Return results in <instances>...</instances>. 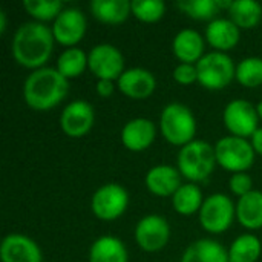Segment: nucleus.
Here are the masks:
<instances>
[{
	"label": "nucleus",
	"instance_id": "c85d7f7f",
	"mask_svg": "<svg viewBox=\"0 0 262 262\" xmlns=\"http://www.w3.org/2000/svg\"><path fill=\"white\" fill-rule=\"evenodd\" d=\"M130 9L138 20L146 23H154L164 15L166 5L161 0H135L130 2Z\"/></svg>",
	"mask_w": 262,
	"mask_h": 262
},
{
	"label": "nucleus",
	"instance_id": "c9c22d12",
	"mask_svg": "<svg viewBox=\"0 0 262 262\" xmlns=\"http://www.w3.org/2000/svg\"><path fill=\"white\" fill-rule=\"evenodd\" d=\"M5 26H6V17H5V12L0 11V32L2 34L5 32Z\"/></svg>",
	"mask_w": 262,
	"mask_h": 262
},
{
	"label": "nucleus",
	"instance_id": "473e14b6",
	"mask_svg": "<svg viewBox=\"0 0 262 262\" xmlns=\"http://www.w3.org/2000/svg\"><path fill=\"white\" fill-rule=\"evenodd\" d=\"M173 78L180 84H192L198 80L196 66L189 63H180L173 71Z\"/></svg>",
	"mask_w": 262,
	"mask_h": 262
},
{
	"label": "nucleus",
	"instance_id": "f3484780",
	"mask_svg": "<svg viewBox=\"0 0 262 262\" xmlns=\"http://www.w3.org/2000/svg\"><path fill=\"white\" fill-rule=\"evenodd\" d=\"M147 189L158 196H173L175 192L183 186L181 173L172 166H155L146 175Z\"/></svg>",
	"mask_w": 262,
	"mask_h": 262
},
{
	"label": "nucleus",
	"instance_id": "e433bc0d",
	"mask_svg": "<svg viewBox=\"0 0 262 262\" xmlns=\"http://www.w3.org/2000/svg\"><path fill=\"white\" fill-rule=\"evenodd\" d=\"M256 112H258V117L262 118V101L258 103V106H256Z\"/></svg>",
	"mask_w": 262,
	"mask_h": 262
},
{
	"label": "nucleus",
	"instance_id": "bb28decb",
	"mask_svg": "<svg viewBox=\"0 0 262 262\" xmlns=\"http://www.w3.org/2000/svg\"><path fill=\"white\" fill-rule=\"evenodd\" d=\"M88 66V55L80 48H69L57 60V71L68 80L83 74Z\"/></svg>",
	"mask_w": 262,
	"mask_h": 262
},
{
	"label": "nucleus",
	"instance_id": "423d86ee",
	"mask_svg": "<svg viewBox=\"0 0 262 262\" xmlns=\"http://www.w3.org/2000/svg\"><path fill=\"white\" fill-rule=\"evenodd\" d=\"M255 149L252 143L239 137H224L215 144L216 163L230 172H246L255 161Z\"/></svg>",
	"mask_w": 262,
	"mask_h": 262
},
{
	"label": "nucleus",
	"instance_id": "4468645a",
	"mask_svg": "<svg viewBox=\"0 0 262 262\" xmlns=\"http://www.w3.org/2000/svg\"><path fill=\"white\" fill-rule=\"evenodd\" d=\"M2 262H41V252L31 238L11 233L3 238L0 246Z\"/></svg>",
	"mask_w": 262,
	"mask_h": 262
},
{
	"label": "nucleus",
	"instance_id": "2eb2a0df",
	"mask_svg": "<svg viewBox=\"0 0 262 262\" xmlns=\"http://www.w3.org/2000/svg\"><path fill=\"white\" fill-rule=\"evenodd\" d=\"M157 81L150 71L143 68H132L123 72L118 78V89L134 100H144L155 91Z\"/></svg>",
	"mask_w": 262,
	"mask_h": 262
},
{
	"label": "nucleus",
	"instance_id": "20e7f679",
	"mask_svg": "<svg viewBox=\"0 0 262 262\" xmlns=\"http://www.w3.org/2000/svg\"><path fill=\"white\" fill-rule=\"evenodd\" d=\"M163 137L175 146H186L193 141L196 134V120L192 111L180 103L167 104L160 118Z\"/></svg>",
	"mask_w": 262,
	"mask_h": 262
},
{
	"label": "nucleus",
	"instance_id": "aec40b11",
	"mask_svg": "<svg viewBox=\"0 0 262 262\" xmlns=\"http://www.w3.org/2000/svg\"><path fill=\"white\" fill-rule=\"evenodd\" d=\"M181 262H229V252L213 239H198L186 249Z\"/></svg>",
	"mask_w": 262,
	"mask_h": 262
},
{
	"label": "nucleus",
	"instance_id": "1a4fd4ad",
	"mask_svg": "<svg viewBox=\"0 0 262 262\" xmlns=\"http://www.w3.org/2000/svg\"><path fill=\"white\" fill-rule=\"evenodd\" d=\"M129 203L127 192L123 186L109 183L101 186L92 196V212L98 220L114 221L120 218Z\"/></svg>",
	"mask_w": 262,
	"mask_h": 262
},
{
	"label": "nucleus",
	"instance_id": "412c9836",
	"mask_svg": "<svg viewBox=\"0 0 262 262\" xmlns=\"http://www.w3.org/2000/svg\"><path fill=\"white\" fill-rule=\"evenodd\" d=\"M236 218L246 229L256 230L262 227V192L252 190L239 198L236 204Z\"/></svg>",
	"mask_w": 262,
	"mask_h": 262
},
{
	"label": "nucleus",
	"instance_id": "4be33fe9",
	"mask_svg": "<svg viewBox=\"0 0 262 262\" xmlns=\"http://www.w3.org/2000/svg\"><path fill=\"white\" fill-rule=\"evenodd\" d=\"M89 262H127V250L118 238L101 236L91 247Z\"/></svg>",
	"mask_w": 262,
	"mask_h": 262
},
{
	"label": "nucleus",
	"instance_id": "6ab92c4d",
	"mask_svg": "<svg viewBox=\"0 0 262 262\" xmlns=\"http://www.w3.org/2000/svg\"><path fill=\"white\" fill-rule=\"evenodd\" d=\"M206 38L220 52L229 51L239 41V28L229 18H215L206 28Z\"/></svg>",
	"mask_w": 262,
	"mask_h": 262
},
{
	"label": "nucleus",
	"instance_id": "6e6552de",
	"mask_svg": "<svg viewBox=\"0 0 262 262\" xmlns=\"http://www.w3.org/2000/svg\"><path fill=\"white\" fill-rule=\"evenodd\" d=\"M88 66L98 80H118L124 72V57L109 43L97 45L88 55Z\"/></svg>",
	"mask_w": 262,
	"mask_h": 262
},
{
	"label": "nucleus",
	"instance_id": "39448f33",
	"mask_svg": "<svg viewBox=\"0 0 262 262\" xmlns=\"http://www.w3.org/2000/svg\"><path fill=\"white\" fill-rule=\"evenodd\" d=\"M196 72H198V81L206 88L212 91H220L229 86L236 77V68L233 64V60L220 51L209 52L203 55V58L196 63Z\"/></svg>",
	"mask_w": 262,
	"mask_h": 262
},
{
	"label": "nucleus",
	"instance_id": "f8f14e48",
	"mask_svg": "<svg viewBox=\"0 0 262 262\" xmlns=\"http://www.w3.org/2000/svg\"><path fill=\"white\" fill-rule=\"evenodd\" d=\"M86 32V17L77 8L63 9L54 20L52 34L54 38L64 46H74Z\"/></svg>",
	"mask_w": 262,
	"mask_h": 262
},
{
	"label": "nucleus",
	"instance_id": "cd10ccee",
	"mask_svg": "<svg viewBox=\"0 0 262 262\" xmlns=\"http://www.w3.org/2000/svg\"><path fill=\"white\" fill-rule=\"evenodd\" d=\"M236 80L246 88H258L262 84V58L249 57L238 63Z\"/></svg>",
	"mask_w": 262,
	"mask_h": 262
},
{
	"label": "nucleus",
	"instance_id": "dca6fc26",
	"mask_svg": "<svg viewBox=\"0 0 262 262\" xmlns=\"http://www.w3.org/2000/svg\"><path fill=\"white\" fill-rule=\"evenodd\" d=\"M155 124L147 118H135L126 123L121 130L123 144L132 152L146 150L155 140Z\"/></svg>",
	"mask_w": 262,
	"mask_h": 262
},
{
	"label": "nucleus",
	"instance_id": "b1692460",
	"mask_svg": "<svg viewBox=\"0 0 262 262\" xmlns=\"http://www.w3.org/2000/svg\"><path fill=\"white\" fill-rule=\"evenodd\" d=\"M230 20L244 29H252L258 26L262 17V6L253 0H236L232 3L230 9Z\"/></svg>",
	"mask_w": 262,
	"mask_h": 262
},
{
	"label": "nucleus",
	"instance_id": "72a5a7b5",
	"mask_svg": "<svg viewBox=\"0 0 262 262\" xmlns=\"http://www.w3.org/2000/svg\"><path fill=\"white\" fill-rule=\"evenodd\" d=\"M97 92L101 97H109L114 92V84L109 80H98L97 83Z\"/></svg>",
	"mask_w": 262,
	"mask_h": 262
},
{
	"label": "nucleus",
	"instance_id": "2f4dec72",
	"mask_svg": "<svg viewBox=\"0 0 262 262\" xmlns=\"http://www.w3.org/2000/svg\"><path fill=\"white\" fill-rule=\"evenodd\" d=\"M229 184H230V190L235 195H238L239 198L244 196V195H247V193H250L252 192V186H253L252 178L247 173H244V172L233 173V177L230 178V183Z\"/></svg>",
	"mask_w": 262,
	"mask_h": 262
},
{
	"label": "nucleus",
	"instance_id": "7c9ffc66",
	"mask_svg": "<svg viewBox=\"0 0 262 262\" xmlns=\"http://www.w3.org/2000/svg\"><path fill=\"white\" fill-rule=\"evenodd\" d=\"M25 9L37 20H51L57 18L63 11V3L60 0H25Z\"/></svg>",
	"mask_w": 262,
	"mask_h": 262
},
{
	"label": "nucleus",
	"instance_id": "5701e85b",
	"mask_svg": "<svg viewBox=\"0 0 262 262\" xmlns=\"http://www.w3.org/2000/svg\"><path fill=\"white\" fill-rule=\"evenodd\" d=\"M91 11L95 18L107 25H118L132 12L130 2L127 0H94Z\"/></svg>",
	"mask_w": 262,
	"mask_h": 262
},
{
	"label": "nucleus",
	"instance_id": "f704fd0d",
	"mask_svg": "<svg viewBox=\"0 0 262 262\" xmlns=\"http://www.w3.org/2000/svg\"><path fill=\"white\" fill-rule=\"evenodd\" d=\"M252 146L256 154L262 155V127H259L253 135H252Z\"/></svg>",
	"mask_w": 262,
	"mask_h": 262
},
{
	"label": "nucleus",
	"instance_id": "a878e982",
	"mask_svg": "<svg viewBox=\"0 0 262 262\" xmlns=\"http://www.w3.org/2000/svg\"><path fill=\"white\" fill-rule=\"evenodd\" d=\"M261 241L255 235L238 236L229 250V262H256L261 256Z\"/></svg>",
	"mask_w": 262,
	"mask_h": 262
},
{
	"label": "nucleus",
	"instance_id": "7ed1b4c3",
	"mask_svg": "<svg viewBox=\"0 0 262 262\" xmlns=\"http://www.w3.org/2000/svg\"><path fill=\"white\" fill-rule=\"evenodd\" d=\"M216 164L215 147L203 140H193L183 146L178 154L180 173L193 181H204L210 177Z\"/></svg>",
	"mask_w": 262,
	"mask_h": 262
},
{
	"label": "nucleus",
	"instance_id": "9d476101",
	"mask_svg": "<svg viewBox=\"0 0 262 262\" xmlns=\"http://www.w3.org/2000/svg\"><path fill=\"white\" fill-rule=\"evenodd\" d=\"M223 120L233 137L247 138L259 129L256 107L246 100L230 101L224 109Z\"/></svg>",
	"mask_w": 262,
	"mask_h": 262
},
{
	"label": "nucleus",
	"instance_id": "ddd939ff",
	"mask_svg": "<svg viewBox=\"0 0 262 262\" xmlns=\"http://www.w3.org/2000/svg\"><path fill=\"white\" fill-rule=\"evenodd\" d=\"M94 109L89 103L86 101H72L69 103L60 117V126L61 130L72 138H80L86 135L92 124H94Z\"/></svg>",
	"mask_w": 262,
	"mask_h": 262
},
{
	"label": "nucleus",
	"instance_id": "c756f323",
	"mask_svg": "<svg viewBox=\"0 0 262 262\" xmlns=\"http://www.w3.org/2000/svg\"><path fill=\"white\" fill-rule=\"evenodd\" d=\"M177 5L184 14L196 20L213 18L220 9L216 0H184V2H178Z\"/></svg>",
	"mask_w": 262,
	"mask_h": 262
},
{
	"label": "nucleus",
	"instance_id": "f03ea898",
	"mask_svg": "<svg viewBox=\"0 0 262 262\" xmlns=\"http://www.w3.org/2000/svg\"><path fill=\"white\" fill-rule=\"evenodd\" d=\"M68 80L54 68H40L28 75L23 86V97L29 107L48 111L57 106L68 94Z\"/></svg>",
	"mask_w": 262,
	"mask_h": 262
},
{
	"label": "nucleus",
	"instance_id": "f257e3e1",
	"mask_svg": "<svg viewBox=\"0 0 262 262\" xmlns=\"http://www.w3.org/2000/svg\"><path fill=\"white\" fill-rule=\"evenodd\" d=\"M54 34L46 25L38 21L23 23L12 38V55L15 61L29 69H40L51 57Z\"/></svg>",
	"mask_w": 262,
	"mask_h": 262
},
{
	"label": "nucleus",
	"instance_id": "0eeeda50",
	"mask_svg": "<svg viewBox=\"0 0 262 262\" xmlns=\"http://www.w3.org/2000/svg\"><path fill=\"white\" fill-rule=\"evenodd\" d=\"M235 215L236 207L232 200L224 193H213L203 203L200 210V223L209 233H223L232 226Z\"/></svg>",
	"mask_w": 262,
	"mask_h": 262
},
{
	"label": "nucleus",
	"instance_id": "a211bd4d",
	"mask_svg": "<svg viewBox=\"0 0 262 262\" xmlns=\"http://www.w3.org/2000/svg\"><path fill=\"white\" fill-rule=\"evenodd\" d=\"M172 49L175 57L181 63L193 64L203 58L204 51V40L195 29H183L180 31L172 43Z\"/></svg>",
	"mask_w": 262,
	"mask_h": 262
},
{
	"label": "nucleus",
	"instance_id": "9b49d317",
	"mask_svg": "<svg viewBox=\"0 0 262 262\" xmlns=\"http://www.w3.org/2000/svg\"><path fill=\"white\" fill-rule=\"evenodd\" d=\"M170 238L169 223L160 215H147L135 227V241L144 252L161 250Z\"/></svg>",
	"mask_w": 262,
	"mask_h": 262
},
{
	"label": "nucleus",
	"instance_id": "393cba45",
	"mask_svg": "<svg viewBox=\"0 0 262 262\" xmlns=\"http://www.w3.org/2000/svg\"><path fill=\"white\" fill-rule=\"evenodd\" d=\"M173 209L184 216L193 215L203 207V193L196 184H183L172 196Z\"/></svg>",
	"mask_w": 262,
	"mask_h": 262
}]
</instances>
